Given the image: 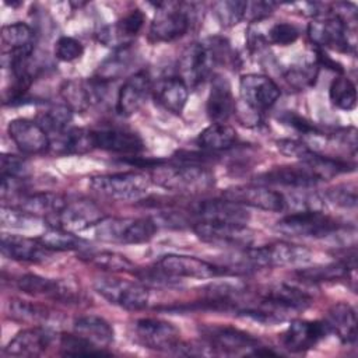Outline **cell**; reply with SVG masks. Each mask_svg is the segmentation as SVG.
<instances>
[{"mask_svg":"<svg viewBox=\"0 0 358 358\" xmlns=\"http://www.w3.org/2000/svg\"><path fill=\"white\" fill-rule=\"evenodd\" d=\"M357 8L352 3H338L327 15H317L308 25V36L317 48L338 52H354Z\"/></svg>","mask_w":358,"mask_h":358,"instance_id":"6da1fadb","label":"cell"},{"mask_svg":"<svg viewBox=\"0 0 358 358\" xmlns=\"http://www.w3.org/2000/svg\"><path fill=\"white\" fill-rule=\"evenodd\" d=\"M151 180L162 189L185 194H200L208 192L215 183L211 169L203 164L182 159H176L172 164L161 161L152 168Z\"/></svg>","mask_w":358,"mask_h":358,"instance_id":"7a4b0ae2","label":"cell"},{"mask_svg":"<svg viewBox=\"0 0 358 358\" xmlns=\"http://www.w3.org/2000/svg\"><path fill=\"white\" fill-rule=\"evenodd\" d=\"M238 259L232 263L236 270H256L264 267H282L308 264L312 262V252L301 245L291 242H273L260 248H246L238 250Z\"/></svg>","mask_w":358,"mask_h":358,"instance_id":"3957f363","label":"cell"},{"mask_svg":"<svg viewBox=\"0 0 358 358\" xmlns=\"http://www.w3.org/2000/svg\"><path fill=\"white\" fill-rule=\"evenodd\" d=\"M98 241L119 245H137L151 241L158 229L154 218L103 217L94 227Z\"/></svg>","mask_w":358,"mask_h":358,"instance_id":"277c9868","label":"cell"},{"mask_svg":"<svg viewBox=\"0 0 358 358\" xmlns=\"http://www.w3.org/2000/svg\"><path fill=\"white\" fill-rule=\"evenodd\" d=\"M193 17V4L182 1L159 3L150 25L151 41L172 42L182 38L189 31Z\"/></svg>","mask_w":358,"mask_h":358,"instance_id":"5b68a950","label":"cell"},{"mask_svg":"<svg viewBox=\"0 0 358 358\" xmlns=\"http://www.w3.org/2000/svg\"><path fill=\"white\" fill-rule=\"evenodd\" d=\"M88 185L92 192L102 197L117 201H134L145 196L150 178L143 172H116L92 176Z\"/></svg>","mask_w":358,"mask_h":358,"instance_id":"8992f818","label":"cell"},{"mask_svg":"<svg viewBox=\"0 0 358 358\" xmlns=\"http://www.w3.org/2000/svg\"><path fill=\"white\" fill-rule=\"evenodd\" d=\"M275 228L289 236L319 239L338 234L343 227L337 220L320 210H302L282 217Z\"/></svg>","mask_w":358,"mask_h":358,"instance_id":"52a82bcc","label":"cell"},{"mask_svg":"<svg viewBox=\"0 0 358 358\" xmlns=\"http://www.w3.org/2000/svg\"><path fill=\"white\" fill-rule=\"evenodd\" d=\"M94 289L109 303L127 310H140L145 308L150 301L148 289L130 280L99 277L94 281Z\"/></svg>","mask_w":358,"mask_h":358,"instance_id":"ba28073f","label":"cell"},{"mask_svg":"<svg viewBox=\"0 0 358 358\" xmlns=\"http://www.w3.org/2000/svg\"><path fill=\"white\" fill-rule=\"evenodd\" d=\"M197 238L215 248H231L242 250L252 246L255 232L243 224L199 221L193 227Z\"/></svg>","mask_w":358,"mask_h":358,"instance_id":"9c48e42d","label":"cell"},{"mask_svg":"<svg viewBox=\"0 0 358 358\" xmlns=\"http://www.w3.org/2000/svg\"><path fill=\"white\" fill-rule=\"evenodd\" d=\"M239 95L242 102L253 113L259 115L275 105L281 90L268 76L249 73L239 80Z\"/></svg>","mask_w":358,"mask_h":358,"instance_id":"30bf717a","label":"cell"},{"mask_svg":"<svg viewBox=\"0 0 358 358\" xmlns=\"http://www.w3.org/2000/svg\"><path fill=\"white\" fill-rule=\"evenodd\" d=\"M217 64L207 42L190 43L179 57V77L189 88H194L206 81Z\"/></svg>","mask_w":358,"mask_h":358,"instance_id":"8fae6325","label":"cell"},{"mask_svg":"<svg viewBox=\"0 0 358 358\" xmlns=\"http://www.w3.org/2000/svg\"><path fill=\"white\" fill-rule=\"evenodd\" d=\"M157 267L171 277L176 278H213L222 274H228L229 271L221 266H215L207 260L199 259L196 256L189 255H176L168 253L161 256L157 262Z\"/></svg>","mask_w":358,"mask_h":358,"instance_id":"7c38bea8","label":"cell"},{"mask_svg":"<svg viewBox=\"0 0 358 358\" xmlns=\"http://www.w3.org/2000/svg\"><path fill=\"white\" fill-rule=\"evenodd\" d=\"M222 197L241 206H249L264 211L281 213L287 210V196L263 185H243L229 187L222 193Z\"/></svg>","mask_w":358,"mask_h":358,"instance_id":"4fadbf2b","label":"cell"},{"mask_svg":"<svg viewBox=\"0 0 358 358\" xmlns=\"http://www.w3.org/2000/svg\"><path fill=\"white\" fill-rule=\"evenodd\" d=\"M201 334L215 354H250L259 345L252 334L231 326H204Z\"/></svg>","mask_w":358,"mask_h":358,"instance_id":"5bb4252c","label":"cell"},{"mask_svg":"<svg viewBox=\"0 0 358 358\" xmlns=\"http://www.w3.org/2000/svg\"><path fill=\"white\" fill-rule=\"evenodd\" d=\"M137 340L150 350L175 351L180 343L179 330L169 322L155 317L138 319L134 324Z\"/></svg>","mask_w":358,"mask_h":358,"instance_id":"9a60e30c","label":"cell"},{"mask_svg":"<svg viewBox=\"0 0 358 358\" xmlns=\"http://www.w3.org/2000/svg\"><path fill=\"white\" fill-rule=\"evenodd\" d=\"M105 87L106 84L96 80L95 77L90 80L73 78L62 84L60 95L66 106H69L73 112L81 113L103 99Z\"/></svg>","mask_w":358,"mask_h":358,"instance_id":"2e32d148","label":"cell"},{"mask_svg":"<svg viewBox=\"0 0 358 358\" xmlns=\"http://www.w3.org/2000/svg\"><path fill=\"white\" fill-rule=\"evenodd\" d=\"M7 131L22 154L36 155L50 150V137L36 120L28 117L13 119L7 126Z\"/></svg>","mask_w":358,"mask_h":358,"instance_id":"e0dca14e","label":"cell"},{"mask_svg":"<svg viewBox=\"0 0 358 358\" xmlns=\"http://www.w3.org/2000/svg\"><path fill=\"white\" fill-rule=\"evenodd\" d=\"M190 213L196 218H199V221L231 222L246 225L250 220V214L245 206H241L225 197L200 200L192 204Z\"/></svg>","mask_w":358,"mask_h":358,"instance_id":"ac0fdd59","label":"cell"},{"mask_svg":"<svg viewBox=\"0 0 358 358\" xmlns=\"http://www.w3.org/2000/svg\"><path fill=\"white\" fill-rule=\"evenodd\" d=\"M152 91L151 77L148 71L138 70L129 76L120 85L116 98V112L120 116L129 117L134 115L147 101Z\"/></svg>","mask_w":358,"mask_h":358,"instance_id":"d6986e66","label":"cell"},{"mask_svg":"<svg viewBox=\"0 0 358 358\" xmlns=\"http://www.w3.org/2000/svg\"><path fill=\"white\" fill-rule=\"evenodd\" d=\"M330 333L326 322L294 320L281 336V343L291 352H302L313 348Z\"/></svg>","mask_w":358,"mask_h":358,"instance_id":"ffe728a7","label":"cell"},{"mask_svg":"<svg viewBox=\"0 0 358 358\" xmlns=\"http://www.w3.org/2000/svg\"><path fill=\"white\" fill-rule=\"evenodd\" d=\"M55 338V333L48 327H28L8 341L4 352L10 357H39L52 347Z\"/></svg>","mask_w":358,"mask_h":358,"instance_id":"44dd1931","label":"cell"},{"mask_svg":"<svg viewBox=\"0 0 358 358\" xmlns=\"http://www.w3.org/2000/svg\"><path fill=\"white\" fill-rule=\"evenodd\" d=\"M102 218L103 215L95 204L87 200H69L66 207L49 222L53 227H60L71 232H80L92 228Z\"/></svg>","mask_w":358,"mask_h":358,"instance_id":"7402d4cb","label":"cell"},{"mask_svg":"<svg viewBox=\"0 0 358 358\" xmlns=\"http://www.w3.org/2000/svg\"><path fill=\"white\" fill-rule=\"evenodd\" d=\"M17 287L20 291L34 295L46 296L53 301L71 303L77 299V291L67 282L56 278H46L38 274H24L17 280Z\"/></svg>","mask_w":358,"mask_h":358,"instance_id":"603a6c76","label":"cell"},{"mask_svg":"<svg viewBox=\"0 0 358 358\" xmlns=\"http://www.w3.org/2000/svg\"><path fill=\"white\" fill-rule=\"evenodd\" d=\"M145 15L141 10H130L123 18L112 25L102 28L98 34V39L105 46H110L115 50L131 45V41L143 29Z\"/></svg>","mask_w":358,"mask_h":358,"instance_id":"cb8c5ba5","label":"cell"},{"mask_svg":"<svg viewBox=\"0 0 358 358\" xmlns=\"http://www.w3.org/2000/svg\"><path fill=\"white\" fill-rule=\"evenodd\" d=\"M94 140L95 148L116 154L134 157L144 150V143L141 137L137 133L122 127H105L94 130Z\"/></svg>","mask_w":358,"mask_h":358,"instance_id":"d4e9b609","label":"cell"},{"mask_svg":"<svg viewBox=\"0 0 358 358\" xmlns=\"http://www.w3.org/2000/svg\"><path fill=\"white\" fill-rule=\"evenodd\" d=\"M310 296L299 288L288 284L268 285L260 292V303L271 308L280 315L289 310H301L309 306Z\"/></svg>","mask_w":358,"mask_h":358,"instance_id":"484cf974","label":"cell"},{"mask_svg":"<svg viewBox=\"0 0 358 358\" xmlns=\"http://www.w3.org/2000/svg\"><path fill=\"white\" fill-rule=\"evenodd\" d=\"M262 185H280L287 187H312L316 183L322 182L316 172L305 162L299 165H287L277 166L264 173H262L257 179Z\"/></svg>","mask_w":358,"mask_h":358,"instance_id":"4316f807","label":"cell"},{"mask_svg":"<svg viewBox=\"0 0 358 358\" xmlns=\"http://www.w3.org/2000/svg\"><path fill=\"white\" fill-rule=\"evenodd\" d=\"M1 253L13 260L39 263L50 257V250L46 249L39 239H32L21 235L1 234Z\"/></svg>","mask_w":358,"mask_h":358,"instance_id":"83f0119b","label":"cell"},{"mask_svg":"<svg viewBox=\"0 0 358 358\" xmlns=\"http://www.w3.org/2000/svg\"><path fill=\"white\" fill-rule=\"evenodd\" d=\"M236 102L229 81L224 76H214L207 98V115L213 123H225L235 112Z\"/></svg>","mask_w":358,"mask_h":358,"instance_id":"f1b7e54d","label":"cell"},{"mask_svg":"<svg viewBox=\"0 0 358 358\" xmlns=\"http://www.w3.org/2000/svg\"><path fill=\"white\" fill-rule=\"evenodd\" d=\"M151 92L155 102L173 115L182 113L189 98V87L179 76L161 78Z\"/></svg>","mask_w":358,"mask_h":358,"instance_id":"f546056e","label":"cell"},{"mask_svg":"<svg viewBox=\"0 0 358 358\" xmlns=\"http://www.w3.org/2000/svg\"><path fill=\"white\" fill-rule=\"evenodd\" d=\"M69 199L64 194L53 193V192H36L22 194L20 197V203L17 207L28 211L29 214L46 220H52L56 217L67 204Z\"/></svg>","mask_w":358,"mask_h":358,"instance_id":"4dcf8cb0","label":"cell"},{"mask_svg":"<svg viewBox=\"0 0 358 358\" xmlns=\"http://www.w3.org/2000/svg\"><path fill=\"white\" fill-rule=\"evenodd\" d=\"M95 148L94 130L83 127H69L50 137V150L56 154H85Z\"/></svg>","mask_w":358,"mask_h":358,"instance_id":"1f68e13d","label":"cell"},{"mask_svg":"<svg viewBox=\"0 0 358 358\" xmlns=\"http://www.w3.org/2000/svg\"><path fill=\"white\" fill-rule=\"evenodd\" d=\"M330 329V333L336 336L347 345H352L357 341V315L351 305L340 302L330 308L327 319L324 320Z\"/></svg>","mask_w":358,"mask_h":358,"instance_id":"d6a6232c","label":"cell"},{"mask_svg":"<svg viewBox=\"0 0 358 358\" xmlns=\"http://www.w3.org/2000/svg\"><path fill=\"white\" fill-rule=\"evenodd\" d=\"M73 329L77 334L85 337L95 345L106 348L113 343L115 331L113 327L101 316L85 315L74 320Z\"/></svg>","mask_w":358,"mask_h":358,"instance_id":"836d02e7","label":"cell"},{"mask_svg":"<svg viewBox=\"0 0 358 358\" xmlns=\"http://www.w3.org/2000/svg\"><path fill=\"white\" fill-rule=\"evenodd\" d=\"M238 143V134L235 129L227 123H211L197 137V145L206 151H225Z\"/></svg>","mask_w":358,"mask_h":358,"instance_id":"e575fe53","label":"cell"},{"mask_svg":"<svg viewBox=\"0 0 358 358\" xmlns=\"http://www.w3.org/2000/svg\"><path fill=\"white\" fill-rule=\"evenodd\" d=\"M133 62H134V52L130 49V46L116 49L110 56H108L99 64L95 73V78L105 84L113 80H117L127 73Z\"/></svg>","mask_w":358,"mask_h":358,"instance_id":"d590c367","label":"cell"},{"mask_svg":"<svg viewBox=\"0 0 358 358\" xmlns=\"http://www.w3.org/2000/svg\"><path fill=\"white\" fill-rule=\"evenodd\" d=\"M354 260L355 259H343L336 263L324 264V266H315L309 268H299L296 270V275L309 282H326V281H334L347 278L350 274V270L354 268Z\"/></svg>","mask_w":358,"mask_h":358,"instance_id":"8d00e7d4","label":"cell"},{"mask_svg":"<svg viewBox=\"0 0 358 358\" xmlns=\"http://www.w3.org/2000/svg\"><path fill=\"white\" fill-rule=\"evenodd\" d=\"M38 239L50 252L85 250L87 249V242L83 238L76 235V232L63 229L60 227L50 225Z\"/></svg>","mask_w":358,"mask_h":358,"instance_id":"74e56055","label":"cell"},{"mask_svg":"<svg viewBox=\"0 0 358 358\" xmlns=\"http://www.w3.org/2000/svg\"><path fill=\"white\" fill-rule=\"evenodd\" d=\"M81 259L88 264H92L101 270L116 273V271H130L133 270V263L123 255L110 250L88 252L87 249L81 253Z\"/></svg>","mask_w":358,"mask_h":358,"instance_id":"f35d334b","label":"cell"},{"mask_svg":"<svg viewBox=\"0 0 358 358\" xmlns=\"http://www.w3.org/2000/svg\"><path fill=\"white\" fill-rule=\"evenodd\" d=\"M1 41L8 50H34L35 32L25 22H14L1 28Z\"/></svg>","mask_w":358,"mask_h":358,"instance_id":"ab89813d","label":"cell"},{"mask_svg":"<svg viewBox=\"0 0 358 358\" xmlns=\"http://www.w3.org/2000/svg\"><path fill=\"white\" fill-rule=\"evenodd\" d=\"M10 316L21 323H42L46 322L50 316L48 308L38 305L35 302L24 301L20 298H11L8 302Z\"/></svg>","mask_w":358,"mask_h":358,"instance_id":"60d3db41","label":"cell"},{"mask_svg":"<svg viewBox=\"0 0 358 358\" xmlns=\"http://www.w3.org/2000/svg\"><path fill=\"white\" fill-rule=\"evenodd\" d=\"M329 96L331 103L341 110H352L357 106L355 84L344 76L333 78L329 87Z\"/></svg>","mask_w":358,"mask_h":358,"instance_id":"b9f144b4","label":"cell"},{"mask_svg":"<svg viewBox=\"0 0 358 358\" xmlns=\"http://www.w3.org/2000/svg\"><path fill=\"white\" fill-rule=\"evenodd\" d=\"M73 120V110L66 105H56L38 115L36 122L46 130L49 137L60 134L69 129Z\"/></svg>","mask_w":358,"mask_h":358,"instance_id":"7bdbcfd3","label":"cell"},{"mask_svg":"<svg viewBox=\"0 0 358 358\" xmlns=\"http://www.w3.org/2000/svg\"><path fill=\"white\" fill-rule=\"evenodd\" d=\"M59 348L62 355H103L109 354L106 348H101L87 340L85 337L74 333H63L59 338Z\"/></svg>","mask_w":358,"mask_h":358,"instance_id":"ee69618b","label":"cell"},{"mask_svg":"<svg viewBox=\"0 0 358 358\" xmlns=\"http://www.w3.org/2000/svg\"><path fill=\"white\" fill-rule=\"evenodd\" d=\"M246 8H248V1H241V0H222V1H215L213 4V11L218 22L225 28L234 27L239 21H242L246 15Z\"/></svg>","mask_w":358,"mask_h":358,"instance_id":"f6af8a7d","label":"cell"},{"mask_svg":"<svg viewBox=\"0 0 358 358\" xmlns=\"http://www.w3.org/2000/svg\"><path fill=\"white\" fill-rule=\"evenodd\" d=\"M0 221H1V225L6 228L29 229L36 225L39 218L17 206H8V207L1 206Z\"/></svg>","mask_w":358,"mask_h":358,"instance_id":"bcb514c9","label":"cell"},{"mask_svg":"<svg viewBox=\"0 0 358 358\" xmlns=\"http://www.w3.org/2000/svg\"><path fill=\"white\" fill-rule=\"evenodd\" d=\"M319 66L316 63H306L302 66L291 67L287 74L285 80L295 88L302 90L306 87H312L317 78Z\"/></svg>","mask_w":358,"mask_h":358,"instance_id":"7dc6e473","label":"cell"},{"mask_svg":"<svg viewBox=\"0 0 358 358\" xmlns=\"http://www.w3.org/2000/svg\"><path fill=\"white\" fill-rule=\"evenodd\" d=\"M299 38V29L291 22H277L268 29V42L278 46L292 45Z\"/></svg>","mask_w":358,"mask_h":358,"instance_id":"c3c4849f","label":"cell"},{"mask_svg":"<svg viewBox=\"0 0 358 358\" xmlns=\"http://www.w3.org/2000/svg\"><path fill=\"white\" fill-rule=\"evenodd\" d=\"M84 53L83 43L71 36H60L55 45V55L62 62H74Z\"/></svg>","mask_w":358,"mask_h":358,"instance_id":"681fc988","label":"cell"},{"mask_svg":"<svg viewBox=\"0 0 358 358\" xmlns=\"http://www.w3.org/2000/svg\"><path fill=\"white\" fill-rule=\"evenodd\" d=\"M326 199L334 206L354 208L357 206V190L351 185H340L326 193Z\"/></svg>","mask_w":358,"mask_h":358,"instance_id":"f907efd6","label":"cell"},{"mask_svg":"<svg viewBox=\"0 0 358 358\" xmlns=\"http://www.w3.org/2000/svg\"><path fill=\"white\" fill-rule=\"evenodd\" d=\"M275 145L278 148V151L287 157H292L299 159L301 162L306 161L312 154H313V148L308 147L305 143L298 141V140H291V138H281L275 141Z\"/></svg>","mask_w":358,"mask_h":358,"instance_id":"816d5d0a","label":"cell"},{"mask_svg":"<svg viewBox=\"0 0 358 358\" xmlns=\"http://www.w3.org/2000/svg\"><path fill=\"white\" fill-rule=\"evenodd\" d=\"M1 176H14V178H22L25 176L28 168L22 158L14 154H3L1 155Z\"/></svg>","mask_w":358,"mask_h":358,"instance_id":"f5cc1de1","label":"cell"},{"mask_svg":"<svg viewBox=\"0 0 358 358\" xmlns=\"http://www.w3.org/2000/svg\"><path fill=\"white\" fill-rule=\"evenodd\" d=\"M281 120L285 124L294 127L296 131H299V133H302L305 136H319L320 134L319 129L312 122H309L308 119H305L303 116H301V115H298V113H295L292 110H287L281 116Z\"/></svg>","mask_w":358,"mask_h":358,"instance_id":"db71d44e","label":"cell"},{"mask_svg":"<svg viewBox=\"0 0 358 358\" xmlns=\"http://www.w3.org/2000/svg\"><path fill=\"white\" fill-rule=\"evenodd\" d=\"M277 4L273 1H257V3H248L246 15L250 21H259L267 15H270Z\"/></svg>","mask_w":358,"mask_h":358,"instance_id":"11a10c76","label":"cell"},{"mask_svg":"<svg viewBox=\"0 0 358 358\" xmlns=\"http://www.w3.org/2000/svg\"><path fill=\"white\" fill-rule=\"evenodd\" d=\"M316 55H317V57H316V64H317V66H324V67L331 69V70H334V71H337V73H343L341 64L337 63L336 60H333L330 56H327L323 50L317 49V50H316Z\"/></svg>","mask_w":358,"mask_h":358,"instance_id":"9f6ffc18","label":"cell"}]
</instances>
